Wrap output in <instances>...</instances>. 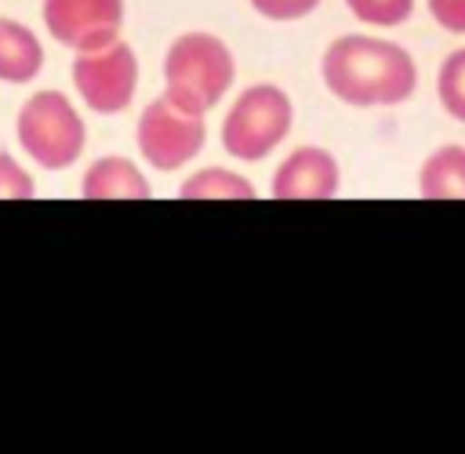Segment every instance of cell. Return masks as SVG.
Returning <instances> with one entry per match:
<instances>
[{
    "label": "cell",
    "mask_w": 465,
    "mask_h": 454,
    "mask_svg": "<svg viewBox=\"0 0 465 454\" xmlns=\"http://www.w3.org/2000/svg\"><path fill=\"white\" fill-rule=\"evenodd\" d=\"M44 29L69 51H91L120 36L127 4L124 0H44Z\"/></svg>",
    "instance_id": "7"
},
{
    "label": "cell",
    "mask_w": 465,
    "mask_h": 454,
    "mask_svg": "<svg viewBox=\"0 0 465 454\" xmlns=\"http://www.w3.org/2000/svg\"><path fill=\"white\" fill-rule=\"evenodd\" d=\"M203 142H207V113H193L171 102L167 94H156L138 113L134 123L138 156L163 174L189 167L203 153Z\"/></svg>",
    "instance_id": "5"
},
{
    "label": "cell",
    "mask_w": 465,
    "mask_h": 454,
    "mask_svg": "<svg viewBox=\"0 0 465 454\" xmlns=\"http://www.w3.org/2000/svg\"><path fill=\"white\" fill-rule=\"evenodd\" d=\"M80 196L84 200H149L153 185L131 156L109 153L91 160V167L80 178Z\"/></svg>",
    "instance_id": "9"
},
{
    "label": "cell",
    "mask_w": 465,
    "mask_h": 454,
    "mask_svg": "<svg viewBox=\"0 0 465 454\" xmlns=\"http://www.w3.org/2000/svg\"><path fill=\"white\" fill-rule=\"evenodd\" d=\"M414 4L418 0H345L349 15L374 29H396V25L411 22Z\"/></svg>",
    "instance_id": "14"
},
{
    "label": "cell",
    "mask_w": 465,
    "mask_h": 454,
    "mask_svg": "<svg viewBox=\"0 0 465 454\" xmlns=\"http://www.w3.org/2000/svg\"><path fill=\"white\" fill-rule=\"evenodd\" d=\"M33 196H36L33 174L7 149H0V200H33Z\"/></svg>",
    "instance_id": "15"
},
{
    "label": "cell",
    "mask_w": 465,
    "mask_h": 454,
    "mask_svg": "<svg viewBox=\"0 0 465 454\" xmlns=\"http://www.w3.org/2000/svg\"><path fill=\"white\" fill-rule=\"evenodd\" d=\"M418 192L425 200H465V145H436L418 167Z\"/></svg>",
    "instance_id": "11"
},
{
    "label": "cell",
    "mask_w": 465,
    "mask_h": 454,
    "mask_svg": "<svg viewBox=\"0 0 465 454\" xmlns=\"http://www.w3.org/2000/svg\"><path fill=\"white\" fill-rule=\"evenodd\" d=\"M69 76H73L80 102L91 113L120 116L124 109H131V102L138 94V76H142L138 51L124 36H116L102 47H91V51H76Z\"/></svg>",
    "instance_id": "6"
},
{
    "label": "cell",
    "mask_w": 465,
    "mask_h": 454,
    "mask_svg": "<svg viewBox=\"0 0 465 454\" xmlns=\"http://www.w3.org/2000/svg\"><path fill=\"white\" fill-rule=\"evenodd\" d=\"M15 138L22 153L44 171L73 167L87 149V123L65 91H33L15 116Z\"/></svg>",
    "instance_id": "3"
},
{
    "label": "cell",
    "mask_w": 465,
    "mask_h": 454,
    "mask_svg": "<svg viewBox=\"0 0 465 454\" xmlns=\"http://www.w3.org/2000/svg\"><path fill=\"white\" fill-rule=\"evenodd\" d=\"M425 7L443 33L465 36V0H425Z\"/></svg>",
    "instance_id": "17"
},
{
    "label": "cell",
    "mask_w": 465,
    "mask_h": 454,
    "mask_svg": "<svg viewBox=\"0 0 465 454\" xmlns=\"http://www.w3.org/2000/svg\"><path fill=\"white\" fill-rule=\"evenodd\" d=\"M44 44L40 36L18 22L0 15V80L4 84H33L44 73Z\"/></svg>",
    "instance_id": "10"
},
{
    "label": "cell",
    "mask_w": 465,
    "mask_h": 454,
    "mask_svg": "<svg viewBox=\"0 0 465 454\" xmlns=\"http://www.w3.org/2000/svg\"><path fill=\"white\" fill-rule=\"evenodd\" d=\"M294 127V102L276 84L243 87L222 120V149L240 163H262Z\"/></svg>",
    "instance_id": "4"
},
{
    "label": "cell",
    "mask_w": 465,
    "mask_h": 454,
    "mask_svg": "<svg viewBox=\"0 0 465 454\" xmlns=\"http://www.w3.org/2000/svg\"><path fill=\"white\" fill-rule=\"evenodd\" d=\"M247 4L265 22H302L320 7V0H247Z\"/></svg>",
    "instance_id": "16"
},
{
    "label": "cell",
    "mask_w": 465,
    "mask_h": 454,
    "mask_svg": "<svg viewBox=\"0 0 465 454\" xmlns=\"http://www.w3.org/2000/svg\"><path fill=\"white\" fill-rule=\"evenodd\" d=\"M320 80L341 105L385 109L403 105L418 91V62L396 40L345 33L327 44L320 58Z\"/></svg>",
    "instance_id": "1"
},
{
    "label": "cell",
    "mask_w": 465,
    "mask_h": 454,
    "mask_svg": "<svg viewBox=\"0 0 465 454\" xmlns=\"http://www.w3.org/2000/svg\"><path fill=\"white\" fill-rule=\"evenodd\" d=\"M236 80L229 44L207 29L178 33L163 51V94L193 113H211Z\"/></svg>",
    "instance_id": "2"
},
{
    "label": "cell",
    "mask_w": 465,
    "mask_h": 454,
    "mask_svg": "<svg viewBox=\"0 0 465 454\" xmlns=\"http://www.w3.org/2000/svg\"><path fill=\"white\" fill-rule=\"evenodd\" d=\"M436 98H440V109L465 123V47L450 51L440 69H436Z\"/></svg>",
    "instance_id": "13"
},
{
    "label": "cell",
    "mask_w": 465,
    "mask_h": 454,
    "mask_svg": "<svg viewBox=\"0 0 465 454\" xmlns=\"http://www.w3.org/2000/svg\"><path fill=\"white\" fill-rule=\"evenodd\" d=\"M338 189H341V167L338 156L323 145L291 149L269 182V192L276 200H331L338 196Z\"/></svg>",
    "instance_id": "8"
},
{
    "label": "cell",
    "mask_w": 465,
    "mask_h": 454,
    "mask_svg": "<svg viewBox=\"0 0 465 454\" xmlns=\"http://www.w3.org/2000/svg\"><path fill=\"white\" fill-rule=\"evenodd\" d=\"M178 196L182 200H254L258 189L240 171H229V167H200L196 174H189L178 185Z\"/></svg>",
    "instance_id": "12"
}]
</instances>
